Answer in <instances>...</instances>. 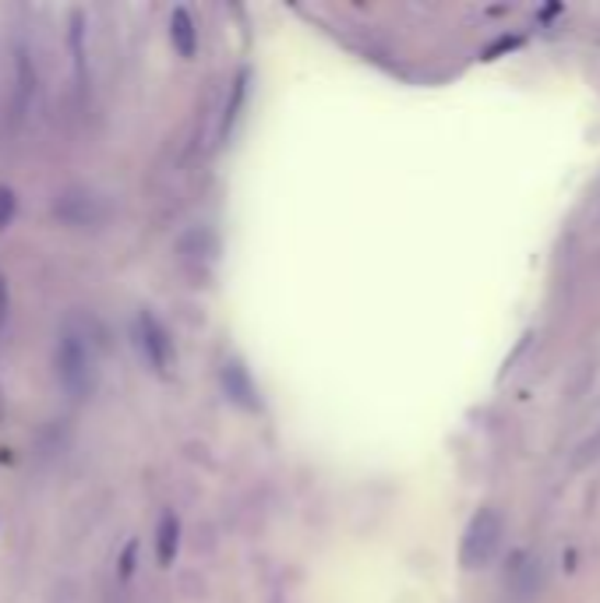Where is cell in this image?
<instances>
[{"mask_svg": "<svg viewBox=\"0 0 600 603\" xmlns=\"http://www.w3.org/2000/svg\"><path fill=\"white\" fill-rule=\"evenodd\" d=\"M57 381L71 399H82L92 389V374H96V353H92V343L82 328L65 325L57 336Z\"/></svg>", "mask_w": 600, "mask_h": 603, "instance_id": "obj_1", "label": "cell"}, {"mask_svg": "<svg viewBox=\"0 0 600 603\" xmlns=\"http://www.w3.org/2000/svg\"><path fill=\"white\" fill-rule=\"evenodd\" d=\"M498 547H501V515L495 508H481L463 530L460 561L463 568H484L498 554Z\"/></svg>", "mask_w": 600, "mask_h": 603, "instance_id": "obj_2", "label": "cell"}, {"mask_svg": "<svg viewBox=\"0 0 600 603\" xmlns=\"http://www.w3.org/2000/svg\"><path fill=\"white\" fill-rule=\"evenodd\" d=\"M135 343H138L141 360H146L155 374L170 371V363H173V357H177V353H173V339H170V332L163 328L160 317L149 314V311H141L135 317Z\"/></svg>", "mask_w": 600, "mask_h": 603, "instance_id": "obj_3", "label": "cell"}, {"mask_svg": "<svg viewBox=\"0 0 600 603\" xmlns=\"http://www.w3.org/2000/svg\"><path fill=\"white\" fill-rule=\"evenodd\" d=\"M170 43H173V50H177L181 57H187V60L198 54V25H195L192 11L187 8H173V14H170Z\"/></svg>", "mask_w": 600, "mask_h": 603, "instance_id": "obj_4", "label": "cell"}, {"mask_svg": "<svg viewBox=\"0 0 600 603\" xmlns=\"http://www.w3.org/2000/svg\"><path fill=\"white\" fill-rule=\"evenodd\" d=\"M177 547H181V519L173 512H163L160 522H155V561L170 568L173 558H177Z\"/></svg>", "mask_w": 600, "mask_h": 603, "instance_id": "obj_5", "label": "cell"}, {"mask_svg": "<svg viewBox=\"0 0 600 603\" xmlns=\"http://www.w3.org/2000/svg\"><path fill=\"white\" fill-rule=\"evenodd\" d=\"M14 209H19V201H14V190L0 184V230H8V227H11Z\"/></svg>", "mask_w": 600, "mask_h": 603, "instance_id": "obj_6", "label": "cell"}, {"mask_svg": "<svg viewBox=\"0 0 600 603\" xmlns=\"http://www.w3.org/2000/svg\"><path fill=\"white\" fill-rule=\"evenodd\" d=\"M8 317V282H4V276H0V322Z\"/></svg>", "mask_w": 600, "mask_h": 603, "instance_id": "obj_7", "label": "cell"}]
</instances>
